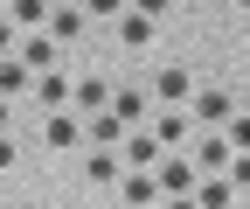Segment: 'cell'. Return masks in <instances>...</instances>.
I'll return each mask as SVG.
<instances>
[{
	"instance_id": "6da1fadb",
	"label": "cell",
	"mask_w": 250,
	"mask_h": 209,
	"mask_svg": "<svg viewBox=\"0 0 250 209\" xmlns=\"http://www.w3.org/2000/svg\"><path fill=\"white\" fill-rule=\"evenodd\" d=\"M118 195L132 202V209H153L167 188H160V174H146V167H125V182H118Z\"/></svg>"
},
{
	"instance_id": "7a4b0ae2",
	"label": "cell",
	"mask_w": 250,
	"mask_h": 209,
	"mask_svg": "<svg viewBox=\"0 0 250 209\" xmlns=\"http://www.w3.org/2000/svg\"><path fill=\"white\" fill-rule=\"evenodd\" d=\"M153 174H160V188H167V195H195V182H202V167H195V161H174V154L153 167Z\"/></svg>"
},
{
	"instance_id": "3957f363",
	"label": "cell",
	"mask_w": 250,
	"mask_h": 209,
	"mask_svg": "<svg viewBox=\"0 0 250 209\" xmlns=\"http://www.w3.org/2000/svg\"><path fill=\"white\" fill-rule=\"evenodd\" d=\"M188 112H195V126H229V118H236V105H229V91H202V98L188 105Z\"/></svg>"
},
{
	"instance_id": "277c9868",
	"label": "cell",
	"mask_w": 250,
	"mask_h": 209,
	"mask_svg": "<svg viewBox=\"0 0 250 209\" xmlns=\"http://www.w3.org/2000/svg\"><path fill=\"white\" fill-rule=\"evenodd\" d=\"M118 42H125V49H153V14L125 7V14H118Z\"/></svg>"
},
{
	"instance_id": "5b68a950",
	"label": "cell",
	"mask_w": 250,
	"mask_h": 209,
	"mask_svg": "<svg viewBox=\"0 0 250 209\" xmlns=\"http://www.w3.org/2000/svg\"><path fill=\"white\" fill-rule=\"evenodd\" d=\"M111 98H118V91H111L104 77H77V98H70V105H77V112H111Z\"/></svg>"
},
{
	"instance_id": "8992f818",
	"label": "cell",
	"mask_w": 250,
	"mask_h": 209,
	"mask_svg": "<svg viewBox=\"0 0 250 209\" xmlns=\"http://www.w3.org/2000/svg\"><path fill=\"white\" fill-rule=\"evenodd\" d=\"M83 182H104V188H111V182H125V161L111 154V146H98V154L83 161Z\"/></svg>"
},
{
	"instance_id": "52a82bcc",
	"label": "cell",
	"mask_w": 250,
	"mask_h": 209,
	"mask_svg": "<svg viewBox=\"0 0 250 209\" xmlns=\"http://www.w3.org/2000/svg\"><path fill=\"white\" fill-rule=\"evenodd\" d=\"M56 56H62V42H56V35H28V49H21V63L35 70V77H42V70H56Z\"/></svg>"
},
{
	"instance_id": "ba28073f",
	"label": "cell",
	"mask_w": 250,
	"mask_h": 209,
	"mask_svg": "<svg viewBox=\"0 0 250 209\" xmlns=\"http://www.w3.org/2000/svg\"><path fill=\"white\" fill-rule=\"evenodd\" d=\"M229 195H236L229 174H202V182H195V202H202V209H229Z\"/></svg>"
},
{
	"instance_id": "9c48e42d",
	"label": "cell",
	"mask_w": 250,
	"mask_h": 209,
	"mask_svg": "<svg viewBox=\"0 0 250 209\" xmlns=\"http://www.w3.org/2000/svg\"><path fill=\"white\" fill-rule=\"evenodd\" d=\"M153 98H160V105H188V70H181V63H167L160 77H153Z\"/></svg>"
},
{
	"instance_id": "30bf717a",
	"label": "cell",
	"mask_w": 250,
	"mask_h": 209,
	"mask_svg": "<svg viewBox=\"0 0 250 209\" xmlns=\"http://www.w3.org/2000/svg\"><path fill=\"white\" fill-rule=\"evenodd\" d=\"M90 139H98V146H118V139H132V126H125L118 112H90Z\"/></svg>"
},
{
	"instance_id": "8fae6325",
	"label": "cell",
	"mask_w": 250,
	"mask_h": 209,
	"mask_svg": "<svg viewBox=\"0 0 250 209\" xmlns=\"http://www.w3.org/2000/svg\"><path fill=\"white\" fill-rule=\"evenodd\" d=\"M229 154H236L229 139H195V167H202V174H223V167H229Z\"/></svg>"
},
{
	"instance_id": "7c38bea8",
	"label": "cell",
	"mask_w": 250,
	"mask_h": 209,
	"mask_svg": "<svg viewBox=\"0 0 250 209\" xmlns=\"http://www.w3.org/2000/svg\"><path fill=\"white\" fill-rule=\"evenodd\" d=\"M77 133H83V118H77V112H49V126H42L49 146H77Z\"/></svg>"
},
{
	"instance_id": "4fadbf2b",
	"label": "cell",
	"mask_w": 250,
	"mask_h": 209,
	"mask_svg": "<svg viewBox=\"0 0 250 209\" xmlns=\"http://www.w3.org/2000/svg\"><path fill=\"white\" fill-rule=\"evenodd\" d=\"M42 21H56L49 0H7V28H42Z\"/></svg>"
},
{
	"instance_id": "5bb4252c",
	"label": "cell",
	"mask_w": 250,
	"mask_h": 209,
	"mask_svg": "<svg viewBox=\"0 0 250 209\" xmlns=\"http://www.w3.org/2000/svg\"><path fill=\"white\" fill-rule=\"evenodd\" d=\"M35 98L56 112V105H70V98H77V84H62V70H42V77H35Z\"/></svg>"
},
{
	"instance_id": "9a60e30c",
	"label": "cell",
	"mask_w": 250,
	"mask_h": 209,
	"mask_svg": "<svg viewBox=\"0 0 250 209\" xmlns=\"http://www.w3.org/2000/svg\"><path fill=\"white\" fill-rule=\"evenodd\" d=\"M83 14H90V7H56V21H49V35H56L62 49H70V42L83 35Z\"/></svg>"
},
{
	"instance_id": "2e32d148",
	"label": "cell",
	"mask_w": 250,
	"mask_h": 209,
	"mask_svg": "<svg viewBox=\"0 0 250 209\" xmlns=\"http://www.w3.org/2000/svg\"><path fill=\"white\" fill-rule=\"evenodd\" d=\"M188 126H195V112H181V105H174V112H160V118H153V133H160L167 146H181V139H188Z\"/></svg>"
},
{
	"instance_id": "e0dca14e",
	"label": "cell",
	"mask_w": 250,
	"mask_h": 209,
	"mask_svg": "<svg viewBox=\"0 0 250 209\" xmlns=\"http://www.w3.org/2000/svg\"><path fill=\"white\" fill-rule=\"evenodd\" d=\"M111 112H118L125 126L139 133V126H146V91H118V98H111Z\"/></svg>"
},
{
	"instance_id": "ac0fdd59",
	"label": "cell",
	"mask_w": 250,
	"mask_h": 209,
	"mask_svg": "<svg viewBox=\"0 0 250 209\" xmlns=\"http://www.w3.org/2000/svg\"><path fill=\"white\" fill-rule=\"evenodd\" d=\"M28 77H35V70H28L21 56H7V63H0V91H7V98H21V84H28Z\"/></svg>"
},
{
	"instance_id": "d6986e66",
	"label": "cell",
	"mask_w": 250,
	"mask_h": 209,
	"mask_svg": "<svg viewBox=\"0 0 250 209\" xmlns=\"http://www.w3.org/2000/svg\"><path fill=\"white\" fill-rule=\"evenodd\" d=\"M83 7H90V14H98V21H118L125 7H132V0H83Z\"/></svg>"
},
{
	"instance_id": "ffe728a7",
	"label": "cell",
	"mask_w": 250,
	"mask_h": 209,
	"mask_svg": "<svg viewBox=\"0 0 250 209\" xmlns=\"http://www.w3.org/2000/svg\"><path fill=\"white\" fill-rule=\"evenodd\" d=\"M229 146H236V154H250V118H229Z\"/></svg>"
},
{
	"instance_id": "44dd1931",
	"label": "cell",
	"mask_w": 250,
	"mask_h": 209,
	"mask_svg": "<svg viewBox=\"0 0 250 209\" xmlns=\"http://www.w3.org/2000/svg\"><path fill=\"white\" fill-rule=\"evenodd\" d=\"M229 182H236V188L250 195V154H236V161H229Z\"/></svg>"
},
{
	"instance_id": "7402d4cb",
	"label": "cell",
	"mask_w": 250,
	"mask_h": 209,
	"mask_svg": "<svg viewBox=\"0 0 250 209\" xmlns=\"http://www.w3.org/2000/svg\"><path fill=\"white\" fill-rule=\"evenodd\" d=\"M132 7H139V14H153V21H160L167 7H181V0H132Z\"/></svg>"
},
{
	"instance_id": "603a6c76",
	"label": "cell",
	"mask_w": 250,
	"mask_h": 209,
	"mask_svg": "<svg viewBox=\"0 0 250 209\" xmlns=\"http://www.w3.org/2000/svg\"><path fill=\"white\" fill-rule=\"evenodd\" d=\"M236 7H243V14H250V0H236Z\"/></svg>"
},
{
	"instance_id": "cb8c5ba5",
	"label": "cell",
	"mask_w": 250,
	"mask_h": 209,
	"mask_svg": "<svg viewBox=\"0 0 250 209\" xmlns=\"http://www.w3.org/2000/svg\"><path fill=\"white\" fill-rule=\"evenodd\" d=\"M181 7H195V0H181Z\"/></svg>"
},
{
	"instance_id": "d4e9b609",
	"label": "cell",
	"mask_w": 250,
	"mask_h": 209,
	"mask_svg": "<svg viewBox=\"0 0 250 209\" xmlns=\"http://www.w3.org/2000/svg\"><path fill=\"white\" fill-rule=\"evenodd\" d=\"M243 35H250V28H243Z\"/></svg>"
},
{
	"instance_id": "484cf974",
	"label": "cell",
	"mask_w": 250,
	"mask_h": 209,
	"mask_svg": "<svg viewBox=\"0 0 250 209\" xmlns=\"http://www.w3.org/2000/svg\"><path fill=\"white\" fill-rule=\"evenodd\" d=\"M243 202H250V195H243Z\"/></svg>"
}]
</instances>
